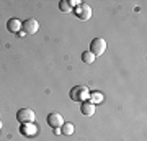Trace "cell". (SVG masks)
Returning <instances> with one entry per match:
<instances>
[{"mask_svg":"<svg viewBox=\"0 0 147 141\" xmlns=\"http://www.w3.org/2000/svg\"><path fill=\"white\" fill-rule=\"evenodd\" d=\"M7 28L10 33H18V30L21 28V21H18L16 18H10L8 23H7Z\"/></svg>","mask_w":147,"mask_h":141,"instance_id":"cell-8","label":"cell"},{"mask_svg":"<svg viewBox=\"0 0 147 141\" xmlns=\"http://www.w3.org/2000/svg\"><path fill=\"white\" fill-rule=\"evenodd\" d=\"M36 128L38 126L31 125V123H23V126H21V133H23V135H34V133L38 131Z\"/></svg>","mask_w":147,"mask_h":141,"instance_id":"cell-9","label":"cell"},{"mask_svg":"<svg viewBox=\"0 0 147 141\" xmlns=\"http://www.w3.org/2000/svg\"><path fill=\"white\" fill-rule=\"evenodd\" d=\"M47 125L51 126V128H61V126L64 125V118L61 113H57V112H51L49 115H47Z\"/></svg>","mask_w":147,"mask_h":141,"instance_id":"cell-6","label":"cell"},{"mask_svg":"<svg viewBox=\"0 0 147 141\" xmlns=\"http://www.w3.org/2000/svg\"><path fill=\"white\" fill-rule=\"evenodd\" d=\"M90 97H92V104H93V105L95 104H100L101 99H103V97H101V94H98V92H93Z\"/></svg>","mask_w":147,"mask_h":141,"instance_id":"cell-13","label":"cell"},{"mask_svg":"<svg viewBox=\"0 0 147 141\" xmlns=\"http://www.w3.org/2000/svg\"><path fill=\"white\" fill-rule=\"evenodd\" d=\"M82 61L87 63V64H92L95 61V56L90 51H84V52H82Z\"/></svg>","mask_w":147,"mask_h":141,"instance_id":"cell-11","label":"cell"},{"mask_svg":"<svg viewBox=\"0 0 147 141\" xmlns=\"http://www.w3.org/2000/svg\"><path fill=\"white\" fill-rule=\"evenodd\" d=\"M21 30L25 35H34L39 30V23L34 18H26L25 21H21Z\"/></svg>","mask_w":147,"mask_h":141,"instance_id":"cell-2","label":"cell"},{"mask_svg":"<svg viewBox=\"0 0 147 141\" xmlns=\"http://www.w3.org/2000/svg\"><path fill=\"white\" fill-rule=\"evenodd\" d=\"M80 110H82V115L85 116H92L95 113V105L92 104V102H82V105H80Z\"/></svg>","mask_w":147,"mask_h":141,"instance_id":"cell-7","label":"cell"},{"mask_svg":"<svg viewBox=\"0 0 147 141\" xmlns=\"http://www.w3.org/2000/svg\"><path fill=\"white\" fill-rule=\"evenodd\" d=\"M62 130H61V133H64V135H72L74 133V125L70 123V121H64V125L61 126Z\"/></svg>","mask_w":147,"mask_h":141,"instance_id":"cell-10","label":"cell"},{"mask_svg":"<svg viewBox=\"0 0 147 141\" xmlns=\"http://www.w3.org/2000/svg\"><path fill=\"white\" fill-rule=\"evenodd\" d=\"M16 120L20 123H31L34 120V112L31 108H21L16 112Z\"/></svg>","mask_w":147,"mask_h":141,"instance_id":"cell-5","label":"cell"},{"mask_svg":"<svg viewBox=\"0 0 147 141\" xmlns=\"http://www.w3.org/2000/svg\"><path fill=\"white\" fill-rule=\"evenodd\" d=\"M106 49V41L103 40V38H95V40H92V43H90V52L93 54L95 58L96 56H101L103 52H105Z\"/></svg>","mask_w":147,"mask_h":141,"instance_id":"cell-1","label":"cell"},{"mask_svg":"<svg viewBox=\"0 0 147 141\" xmlns=\"http://www.w3.org/2000/svg\"><path fill=\"white\" fill-rule=\"evenodd\" d=\"M88 95H90V92H88V89H87L85 85H77V87H74V89L70 90V99H72L74 102L85 100Z\"/></svg>","mask_w":147,"mask_h":141,"instance_id":"cell-3","label":"cell"},{"mask_svg":"<svg viewBox=\"0 0 147 141\" xmlns=\"http://www.w3.org/2000/svg\"><path fill=\"white\" fill-rule=\"evenodd\" d=\"M74 13L77 15V18L80 20H90L92 18V8H90L87 3H80L74 8Z\"/></svg>","mask_w":147,"mask_h":141,"instance_id":"cell-4","label":"cell"},{"mask_svg":"<svg viewBox=\"0 0 147 141\" xmlns=\"http://www.w3.org/2000/svg\"><path fill=\"white\" fill-rule=\"evenodd\" d=\"M59 10L67 13V12H72V7H70V3H69V2H65V0H61V2H59Z\"/></svg>","mask_w":147,"mask_h":141,"instance_id":"cell-12","label":"cell"}]
</instances>
